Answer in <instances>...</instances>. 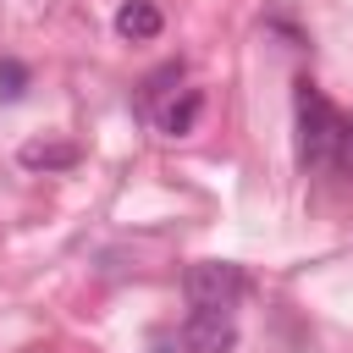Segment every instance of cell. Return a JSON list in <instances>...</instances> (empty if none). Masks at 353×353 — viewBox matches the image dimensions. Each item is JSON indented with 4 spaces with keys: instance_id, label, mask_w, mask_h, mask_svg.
Wrapping results in <instances>:
<instances>
[{
    "instance_id": "obj_5",
    "label": "cell",
    "mask_w": 353,
    "mask_h": 353,
    "mask_svg": "<svg viewBox=\"0 0 353 353\" xmlns=\"http://www.w3.org/2000/svg\"><path fill=\"white\" fill-rule=\"evenodd\" d=\"M199 110H204V94H199V88H182V94L160 110V132H171V138L193 132V127H199Z\"/></svg>"
},
{
    "instance_id": "obj_2",
    "label": "cell",
    "mask_w": 353,
    "mask_h": 353,
    "mask_svg": "<svg viewBox=\"0 0 353 353\" xmlns=\"http://www.w3.org/2000/svg\"><path fill=\"white\" fill-rule=\"evenodd\" d=\"M182 292H188V303H193V309H226V314H232V303L248 292V276H243V265L204 259V265H188Z\"/></svg>"
},
{
    "instance_id": "obj_3",
    "label": "cell",
    "mask_w": 353,
    "mask_h": 353,
    "mask_svg": "<svg viewBox=\"0 0 353 353\" xmlns=\"http://www.w3.org/2000/svg\"><path fill=\"white\" fill-rule=\"evenodd\" d=\"M176 336H182L188 353H232L237 347V325H232L226 309H193Z\"/></svg>"
},
{
    "instance_id": "obj_4",
    "label": "cell",
    "mask_w": 353,
    "mask_h": 353,
    "mask_svg": "<svg viewBox=\"0 0 353 353\" xmlns=\"http://www.w3.org/2000/svg\"><path fill=\"white\" fill-rule=\"evenodd\" d=\"M160 28H165V17H160L154 0H121V11H116V33H121L127 44H149V39H160Z\"/></svg>"
},
{
    "instance_id": "obj_1",
    "label": "cell",
    "mask_w": 353,
    "mask_h": 353,
    "mask_svg": "<svg viewBox=\"0 0 353 353\" xmlns=\"http://www.w3.org/2000/svg\"><path fill=\"white\" fill-rule=\"evenodd\" d=\"M292 105H298V165H320L331 149V132H336V110L309 77H298Z\"/></svg>"
},
{
    "instance_id": "obj_6",
    "label": "cell",
    "mask_w": 353,
    "mask_h": 353,
    "mask_svg": "<svg viewBox=\"0 0 353 353\" xmlns=\"http://www.w3.org/2000/svg\"><path fill=\"white\" fill-rule=\"evenodd\" d=\"M17 160L28 171H66V165H77V143H22Z\"/></svg>"
},
{
    "instance_id": "obj_7",
    "label": "cell",
    "mask_w": 353,
    "mask_h": 353,
    "mask_svg": "<svg viewBox=\"0 0 353 353\" xmlns=\"http://www.w3.org/2000/svg\"><path fill=\"white\" fill-rule=\"evenodd\" d=\"M325 160H331L342 176H353V116H342V110H336V132H331V149H325Z\"/></svg>"
},
{
    "instance_id": "obj_8",
    "label": "cell",
    "mask_w": 353,
    "mask_h": 353,
    "mask_svg": "<svg viewBox=\"0 0 353 353\" xmlns=\"http://www.w3.org/2000/svg\"><path fill=\"white\" fill-rule=\"evenodd\" d=\"M28 94V66L22 61H0V99L11 105V99H22Z\"/></svg>"
}]
</instances>
